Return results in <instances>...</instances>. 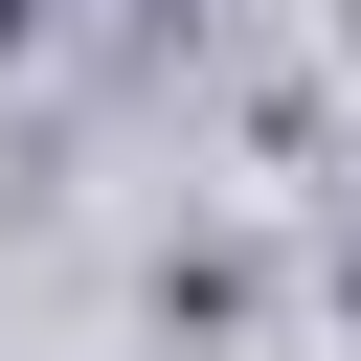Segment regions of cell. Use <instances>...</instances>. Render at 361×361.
<instances>
[{"mask_svg":"<svg viewBox=\"0 0 361 361\" xmlns=\"http://www.w3.org/2000/svg\"><path fill=\"white\" fill-rule=\"evenodd\" d=\"M23 23H45V0H0V45H23Z\"/></svg>","mask_w":361,"mask_h":361,"instance_id":"obj_1","label":"cell"},{"mask_svg":"<svg viewBox=\"0 0 361 361\" xmlns=\"http://www.w3.org/2000/svg\"><path fill=\"white\" fill-rule=\"evenodd\" d=\"M338 293H361V271H338Z\"/></svg>","mask_w":361,"mask_h":361,"instance_id":"obj_2","label":"cell"}]
</instances>
